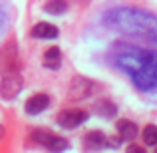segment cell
<instances>
[{"label":"cell","instance_id":"obj_13","mask_svg":"<svg viewBox=\"0 0 157 153\" xmlns=\"http://www.w3.org/2000/svg\"><path fill=\"white\" fill-rule=\"evenodd\" d=\"M96 113L101 115V117H113L115 113H117V107H115L113 101L109 100H101L96 103Z\"/></svg>","mask_w":157,"mask_h":153},{"label":"cell","instance_id":"obj_6","mask_svg":"<svg viewBox=\"0 0 157 153\" xmlns=\"http://www.w3.org/2000/svg\"><path fill=\"white\" fill-rule=\"evenodd\" d=\"M88 119V113L82 109H66V111H60L56 117V121L60 123L64 129H76L78 125H82V123Z\"/></svg>","mask_w":157,"mask_h":153},{"label":"cell","instance_id":"obj_12","mask_svg":"<svg viewBox=\"0 0 157 153\" xmlns=\"http://www.w3.org/2000/svg\"><path fill=\"white\" fill-rule=\"evenodd\" d=\"M62 64V54L60 50H58L56 46L50 48V50H46V54H44V66H46L48 70H58Z\"/></svg>","mask_w":157,"mask_h":153},{"label":"cell","instance_id":"obj_15","mask_svg":"<svg viewBox=\"0 0 157 153\" xmlns=\"http://www.w3.org/2000/svg\"><path fill=\"white\" fill-rule=\"evenodd\" d=\"M143 141H145V145H155L157 143V127L155 125H145V129H143Z\"/></svg>","mask_w":157,"mask_h":153},{"label":"cell","instance_id":"obj_1","mask_svg":"<svg viewBox=\"0 0 157 153\" xmlns=\"http://www.w3.org/2000/svg\"><path fill=\"white\" fill-rule=\"evenodd\" d=\"M115 64L123 74L131 78L137 90L151 92L157 88V52L127 48L115 58Z\"/></svg>","mask_w":157,"mask_h":153},{"label":"cell","instance_id":"obj_11","mask_svg":"<svg viewBox=\"0 0 157 153\" xmlns=\"http://www.w3.org/2000/svg\"><path fill=\"white\" fill-rule=\"evenodd\" d=\"M84 145L86 149H100V147L105 145V135L101 131H90L84 137Z\"/></svg>","mask_w":157,"mask_h":153},{"label":"cell","instance_id":"obj_9","mask_svg":"<svg viewBox=\"0 0 157 153\" xmlns=\"http://www.w3.org/2000/svg\"><path fill=\"white\" fill-rule=\"evenodd\" d=\"M32 36L34 38H42V40H54V38H58V28L48 22H38L32 28Z\"/></svg>","mask_w":157,"mask_h":153},{"label":"cell","instance_id":"obj_16","mask_svg":"<svg viewBox=\"0 0 157 153\" xmlns=\"http://www.w3.org/2000/svg\"><path fill=\"white\" fill-rule=\"evenodd\" d=\"M127 151H135V153H143V147H139V145H129V147H127Z\"/></svg>","mask_w":157,"mask_h":153},{"label":"cell","instance_id":"obj_5","mask_svg":"<svg viewBox=\"0 0 157 153\" xmlns=\"http://www.w3.org/2000/svg\"><path fill=\"white\" fill-rule=\"evenodd\" d=\"M92 90H94V84L88 80V78H82V76H76L70 84V92H68V98L70 100H86V98L92 96Z\"/></svg>","mask_w":157,"mask_h":153},{"label":"cell","instance_id":"obj_10","mask_svg":"<svg viewBox=\"0 0 157 153\" xmlns=\"http://www.w3.org/2000/svg\"><path fill=\"white\" fill-rule=\"evenodd\" d=\"M117 133L121 139H133L135 135H137V125H135L133 121H129V119H119L117 121Z\"/></svg>","mask_w":157,"mask_h":153},{"label":"cell","instance_id":"obj_8","mask_svg":"<svg viewBox=\"0 0 157 153\" xmlns=\"http://www.w3.org/2000/svg\"><path fill=\"white\" fill-rule=\"evenodd\" d=\"M50 105V98L46 96V94H36V96H32L30 100L26 101V113L30 115H36V113H42L46 107Z\"/></svg>","mask_w":157,"mask_h":153},{"label":"cell","instance_id":"obj_4","mask_svg":"<svg viewBox=\"0 0 157 153\" xmlns=\"http://www.w3.org/2000/svg\"><path fill=\"white\" fill-rule=\"evenodd\" d=\"M32 139H34L36 143H40V145H44L46 149H52V151H64L68 149V141L62 137H58V135L50 133V131H34L32 133Z\"/></svg>","mask_w":157,"mask_h":153},{"label":"cell","instance_id":"obj_17","mask_svg":"<svg viewBox=\"0 0 157 153\" xmlns=\"http://www.w3.org/2000/svg\"><path fill=\"white\" fill-rule=\"evenodd\" d=\"M0 137H2V127H0Z\"/></svg>","mask_w":157,"mask_h":153},{"label":"cell","instance_id":"obj_2","mask_svg":"<svg viewBox=\"0 0 157 153\" xmlns=\"http://www.w3.org/2000/svg\"><path fill=\"white\" fill-rule=\"evenodd\" d=\"M104 22L111 30H119L135 38L157 40V18L151 16L149 12L133 10V8H117L105 16Z\"/></svg>","mask_w":157,"mask_h":153},{"label":"cell","instance_id":"obj_3","mask_svg":"<svg viewBox=\"0 0 157 153\" xmlns=\"http://www.w3.org/2000/svg\"><path fill=\"white\" fill-rule=\"evenodd\" d=\"M20 90H22V78H20V74L16 70L14 72H8L4 76L2 84H0V96L4 100H14Z\"/></svg>","mask_w":157,"mask_h":153},{"label":"cell","instance_id":"obj_7","mask_svg":"<svg viewBox=\"0 0 157 153\" xmlns=\"http://www.w3.org/2000/svg\"><path fill=\"white\" fill-rule=\"evenodd\" d=\"M16 60H18V58H16V48H14V44H10L6 50L0 52V70H2L4 74L14 72V70L18 68V62Z\"/></svg>","mask_w":157,"mask_h":153},{"label":"cell","instance_id":"obj_14","mask_svg":"<svg viewBox=\"0 0 157 153\" xmlns=\"http://www.w3.org/2000/svg\"><path fill=\"white\" fill-rule=\"evenodd\" d=\"M44 10H46L48 14H64V12L68 10V2H66V0H48V2L44 4Z\"/></svg>","mask_w":157,"mask_h":153}]
</instances>
